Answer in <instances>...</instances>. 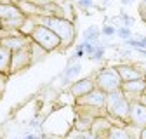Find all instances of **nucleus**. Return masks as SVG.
Listing matches in <instances>:
<instances>
[{
  "instance_id": "obj_1",
  "label": "nucleus",
  "mask_w": 146,
  "mask_h": 139,
  "mask_svg": "<svg viewBox=\"0 0 146 139\" xmlns=\"http://www.w3.org/2000/svg\"><path fill=\"white\" fill-rule=\"evenodd\" d=\"M36 24H44L47 26L50 31L56 33V37L61 40V49H68L73 45L77 38V30H75V23H70L63 17H58V16H38L35 17Z\"/></svg>"
},
{
  "instance_id": "obj_2",
  "label": "nucleus",
  "mask_w": 146,
  "mask_h": 139,
  "mask_svg": "<svg viewBox=\"0 0 146 139\" xmlns=\"http://www.w3.org/2000/svg\"><path fill=\"white\" fill-rule=\"evenodd\" d=\"M106 111L110 116H113L117 120H122L129 125V110H131V101L127 97L122 89L111 94H106Z\"/></svg>"
},
{
  "instance_id": "obj_3",
  "label": "nucleus",
  "mask_w": 146,
  "mask_h": 139,
  "mask_svg": "<svg viewBox=\"0 0 146 139\" xmlns=\"http://www.w3.org/2000/svg\"><path fill=\"white\" fill-rule=\"evenodd\" d=\"M30 40L33 44H36L40 49H44L45 52H52V50H59L61 49V40L56 37V33L50 31L44 24H36L35 26V30L30 35Z\"/></svg>"
},
{
  "instance_id": "obj_4",
  "label": "nucleus",
  "mask_w": 146,
  "mask_h": 139,
  "mask_svg": "<svg viewBox=\"0 0 146 139\" xmlns=\"http://www.w3.org/2000/svg\"><path fill=\"white\" fill-rule=\"evenodd\" d=\"M94 83L96 89L103 91L104 94H111L122 89V80L117 73L115 68H103L94 75Z\"/></svg>"
},
{
  "instance_id": "obj_5",
  "label": "nucleus",
  "mask_w": 146,
  "mask_h": 139,
  "mask_svg": "<svg viewBox=\"0 0 146 139\" xmlns=\"http://www.w3.org/2000/svg\"><path fill=\"white\" fill-rule=\"evenodd\" d=\"M0 45L5 47L11 52H17V50H23V49H30L31 40H30V37H23L19 31H14V33L4 35L2 40H0Z\"/></svg>"
},
{
  "instance_id": "obj_6",
  "label": "nucleus",
  "mask_w": 146,
  "mask_h": 139,
  "mask_svg": "<svg viewBox=\"0 0 146 139\" xmlns=\"http://www.w3.org/2000/svg\"><path fill=\"white\" fill-rule=\"evenodd\" d=\"M129 125L134 129H146V108L136 99L131 101V110H129Z\"/></svg>"
},
{
  "instance_id": "obj_7",
  "label": "nucleus",
  "mask_w": 146,
  "mask_h": 139,
  "mask_svg": "<svg viewBox=\"0 0 146 139\" xmlns=\"http://www.w3.org/2000/svg\"><path fill=\"white\" fill-rule=\"evenodd\" d=\"M77 104L78 106H84V108H92V110H103L106 106V94L99 89H94L92 92H89L87 96L77 99Z\"/></svg>"
},
{
  "instance_id": "obj_8",
  "label": "nucleus",
  "mask_w": 146,
  "mask_h": 139,
  "mask_svg": "<svg viewBox=\"0 0 146 139\" xmlns=\"http://www.w3.org/2000/svg\"><path fill=\"white\" fill-rule=\"evenodd\" d=\"M94 89H96L94 78L89 77V78H82V80H75V82H73L71 87H70V94H71L73 97L80 99V97L87 96L89 92H92Z\"/></svg>"
},
{
  "instance_id": "obj_9",
  "label": "nucleus",
  "mask_w": 146,
  "mask_h": 139,
  "mask_svg": "<svg viewBox=\"0 0 146 139\" xmlns=\"http://www.w3.org/2000/svg\"><path fill=\"white\" fill-rule=\"evenodd\" d=\"M30 64H31L30 49H23V50L12 52V58H11V73L21 71V70H26Z\"/></svg>"
},
{
  "instance_id": "obj_10",
  "label": "nucleus",
  "mask_w": 146,
  "mask_h": 139,
  "mask_svg": "<svg viewBox=\"0 0 146 139\" xmlns=\"http://www.w3.org/2000/svg\"><path fill=\"white\" fill-rule=\"evenodd\" d=\"M115 70H117L122 83L134 82V80H144L146 78V75L141 71V70H137L136 66H131V64H118Z\"/></svg>"
},
{
  "instance_id": "obj_11",
  "label": "nucleus",
  "mask_w": 146,
  "mask_h": 139,
  "mask_svg": "<svg viewBox=\"0 0 146 139\" xmlns=\"http://www.w3.org/2000/svg\"><path fill=\"white\" fill-rule=\"evenodd\" d=\"M122 92L129 97V101L139 99V96H143L146 92V78L144 80H134V82L122 83Z\"/></svg>"
},
{
  "instance_id": "obj_12",
  "label": "nucleus",
  "mask_w": 146,
  "mask_h": 139,
  "mask_svg": "<svg viewBox=\"0 0 146 139\" xmlns=\"http://www.w3.org/2000/svg\"><path fill=\"white\" fill-rule=\"evenodd\" d=\"M110 129H111V122H110L108 118H104V116H96L94 122H92V125H90V134L106 139Z\"/></svg>"
},
{
  "instance_id": "obj_13",
  "label": "nucleus",
  "mask_w": 146,
  "mask_h": 139,
  "mask_svg": "<svg viewBox=\"0 0 146 139\" xmlns=\"http://www.w3.org/2000/svg\"><path fill=\"white\" fill-rule=\"evenodd\" d=\"M16 17H23L19 7L11 2H0V21H9Z\"/></svg>"
},
{
  "instance_id": "obj_14",
  "label": "nucleus",
  "mask_w": 146,
  "mask_h": 139,
  "mask_svg": "<svg viewBox=\"0 0 146 139\" xmlns=\"http://www.w3.org/2000/svg\"><path fill=\"white\" fill-rule=\"evenodd\" d=\"M80 73H82V64H80L78 61H75V63H68V64H66V70H64L63 75H61V78H63L64 83H68V82H73Z\"/></svg>"
},
{
  "instance_id": "obj_15",
  "label": "nucleus",
  "mask_w": 146,
  "mask_h": 139,
  "mask_svg": "<svg viewBox=\"0 0 146 139\" xmlns=\"http://www.w3.org/2000/svg\"><path fill=\"white\" fill-rule=\"evenodd\" d=\"M106 139H136V137L131 134L129 127H118V125H111V129H110V132H108Z\"/></svg>"
},
{
  "instance_id": "obj_16",
  "label": "nucleus",
  "mask_w": 146,
  "mask_h": 139,
  "mask_svg": "<svg viewBox=\"0 0 146 139\" xmlns=\"http://www.w3.org/2000/svg\"><path fill=\"white\" fill-rule=\"evenodd\" d=\"M11 58L12 52L0 45V75L5 77L7 73H11Z\"/></svg>"
},
{
  "instance_id": "obj_17",
  "label": "nucleus",
  "mask_w": 146,
  "mask_h": 139,
  "mask_svg": "<svg viewBox=\"0 0 146 139\" xmlns=\"http://www.w3.org/2000/svg\"><path fill=\"white\" fill-rule=\"evenodd\" d=\"M84 37V42H89V44H99V37H101V30L98 26H89L85 28V31L82 33Z\"/></svg>"
},
{
  "instance_id": "obj_18",
  "label": "nucleus",
  "mask_w": 146,
  "mask_h": 139,
  "mask_svg": "<svg viewBox=\"0 0 146 139\" xmlns=\"http://www.w3.org/2000/svg\"><path fill=\"white\" fill-rule=\"evenodd\" d=\"M30 54H31V64H33V63H36V61H42V59L45 58L47 52H45L44 49H40L36 44L31 42V45H30Z\"/></svg>"
},
{
  "instance_id": "obj_19",
  "label": "nucleus",
  "mask_w": 146,
  "mask_h": 139,
  "mask_svg": "<svg viewBox=\"0 0 146 139\" xmlns=\"http://www.w3.org/2000/svg\"><path fill=\"white\" fill-rule=\"evenodd\" d=\"M104 54H106V47L99 44V45H98V49L94 50V54L90 56L89 59H90V61H96V63H101V61L104 59Z\"/></svg>"
},
{
  "instance_id": "obj_20",
  "label": "nucleus",
  "mask_w": 146,
  "mask_h": 139,
  "mask_svg": "<svg viewBox=\"0 0 146 139\" xmlns=\"http://www.w3.org/2000/svg\"><path fill=\"white\" fill-rule=\"evenodd\" d=\"M117 35H118V38H122L125 42V40L132 38V30L131 28H125V26H120V28H117Z\"/></svg>"
},
{
  "instance_id": "obj_21",
  "label": "nucleus",
  "mask_w": 146,
  "mask_h": 139,
  "mask_svg": "<svg viewBox=\"0 0 146 139\" xmlns=\"http://www.w3.org/2000/svg\"><path fill=\"white\" fill-rule=\"evenodd\" d=\"M101 35H104V37H115L117 35V26L115 24H104L101 28Z\"/></svg>"
},
{
  "instance_id": "obj_22",
  "label": "nucleus",
  "mask_w": 146,
  "mask_h": 139,
  "mask_svg": "<svg viewBox=\"0 0 146 139\" xmlns=\"http://www.w3.org/2000/svg\"><path fill=\"white\" fill-rule=\"evenodd\" d=\"M80 44H82V47H84V50H85V56H87V58L92 56L94 50H96L98 45H99V44H89V42H80Z\"/></svg>"
},
{
  "instance_id": "obj_23",
  "label": "nucleus",
  "mask_w": 146,
  "mask_h": 139,
  "mask_svg": "<svg viewBox=\"0 0 146 139\" xmlns=\"http://www.w3.org/2000/svg\"><path fill=\"white\" fill-rule=\"evenodd\" d=\"M84 56H85V50H84L82 44H78V45L75 47V52H73V56H71V59H75V61H78V59H82Z\"/></svg>"
},
{
  "instance_id": "obj_24",
  "label": "nucleus",
  "mask_w": 146,
  "mask_h": 139,
  "mask_svg": "<svg viewBox=\"0 0 146 139\" xmlns=\"http://www.w3.org/2000/svg\"><path fill=\"white\" fill-rule=\"evenodd\" d=\"M77 7H80V9H92L94 7V2H92V0H78Z\"/></svg>"
},
{
  "instance_id": "obj_25",
  "label": "nucleus",
  "mask_w": 146,
  "mask_h": 139,
  "mask_svg": "<svg viewBox=\"0 0 146 139\" xmlns=\"http://www.w3.org/2000/svg\"><path fill=\"white\" fill-rule=\"evenodd\" d=\"M19 139H42V134H40V132H26V134L21 136Z\"/></svg>"
},
{
  "instance_id": "obj_26",
  "label": "nucleus",
  "mask_w": 146,
  "mask_h": 139,
  "mask_svg": "<svg viewBox=\"0 0 146 139\" xmlns=\"http://www.w3.org/2000/svg\"><path fill=\"white\" fill-rule=\"evenodd\" d=\"M137 101H139V103L143 104V106H144V108H146V92H144L143 96H139V99H137Z\"/></svg>"
},
{
  "instance_id": "obj_27",
  "label": "nucleus",
  "mask_w": 146,
  "mask_h": 139,
  "mask_svg": "<svg viewBox=\"0 0 146 139\" xmlns=\"http://www.w3.org/2000/svg\"><path fill=\"white\" fill-rule=\"evenodd\" d=\"M139 139H146V129H143V130L139 132Z\"/></svg>"
},
{
  "instance_id": "obj_28",
  "label": "nucleus",
  "mask_w": 146,
  "mask_h": 139,
  "mask_svg": "<svg viewBox=\"0 0 146 139\" xmlns=\"http://www.w3.org/2000/svg\"><path fill=\"white\" fill-rule=\"evenodd\" d=\"M87 139H103V137H98V136H92V134H90V132H89V136H87Z\"/></svg>"
},
{
  "instance_id": "obj_29",
  "label": "nucleus",
  "mask_w": 146,
  "mask_h": 139,
  "mask_svg": "<svg viewBox=\"0 0 146 139\" xmlns=\"http://www.w3.org/2000/svg\"><path fill=\"white\" fill-rule=\"evenodd\" d=\"M0 40H2V37H0Z\"/></svg>"
}]
</instances>
